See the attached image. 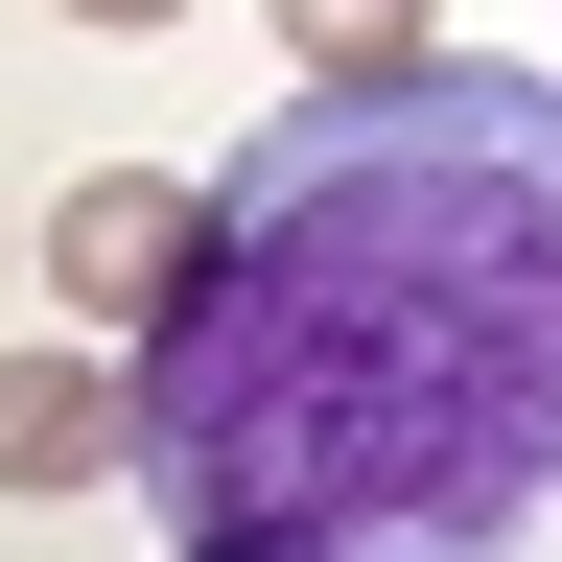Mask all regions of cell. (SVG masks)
I'll return each mask as SVG.
<instances>
[{"instance_id": "6da1fadb", "label": "cell", "mask_w": 562, "mask_h": 562, "mask_svg": "<svg viewBox=\"0 0 562 562\" xmlns=\"http://www.w3.org/2000/svg\"><path fill=\"white\" fill-rule=\"evenodd\" d=\"M140 375V516L188 562H516L562 516V70H305L188 188Z\"/></svg>"}, {"instance_id": "7a4b0ae2", "label": "cell", "mask_w": 562, "mask_h": 562, "mask_svg": "<svg viewBox=\"0 0 562 562\" xmlns=\"http://www.w3.org/2000/svg\"><path fill=\"white\" fill-rule=\"evenodd\" d=\"M140 469V375L94 328H47V351H0V492H117Z\"/></svg>"}, {"instance_id": "3957f363", "label": "cell", "mask_w": 562, "mask_h": 562, "mask_svg": "<svg viewBox=\"0 0 562 562\" xmlns=\"http://www.w3.org/2000/svg\"><path fill=\"white\" fill-rule=\"evenodd\" d=\"M47 281H70L94 328H165V281H188V188H165V165H94V188L47 211Z\"/></svg>"}, {"instance_id": "277c9868", "label": "cell", "mask_w": 562, "mask_h": 562, "mask_svg": "<svg viewBox=\"0 0 562 562\" xmlns=\"http://www.w3.org/2000/svg\"><path fill=\"white\" fill-rule=\"evenodd\" d=\"M281 24H305V70H398V47H446L422 0H281Z\"/></svg>"}, {"instance_id": "5b68a950", "label": "cell", "mask_w": 562, "mask_h": 562, "mask_svg": "<svg viewBox=\"0 0 562 562\" xmlns=\"http://www.w3.org/2000/svg\"><path fill=\"white\" fill-rule=\"evenodd\" d=\"M70 24H188V0H70Z\"/></svg>"}, {"instance_id": "8992f818", "label": "cell", "mask_w": 562, "mask_h": 562, "mask_svg": "<svg viewBox=\"0 0 562 562\" xmlns=\"http://www.w3.org/2000/svg\"><path fill=\"white\" fill-rule=\"evenodd\" d=\"M165 562H188V539H165Z\"/></svg>"}, {"instance_id": "52a82bcc", "label": "cell", "mask_w": 562, "mask_h": 562, "mask_svg": "<svg viewBox=\"0 0 562 562\" xmlns=\"http://www.w3.org/2000/svg\"><path fill=\"white\" fill-rule=\"evenodd\" d=\"M516 562H539V539H516Z\"/></svg>"}]
</instances>
